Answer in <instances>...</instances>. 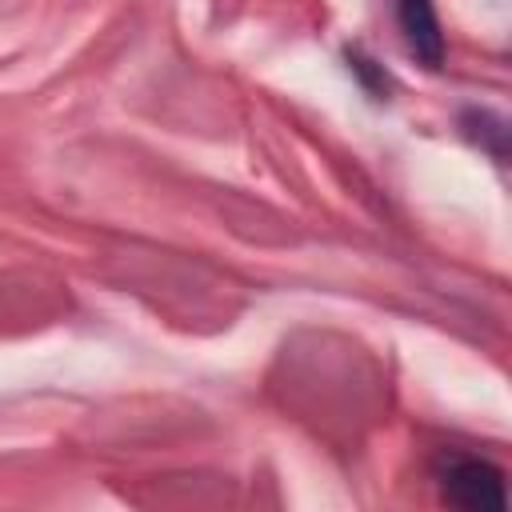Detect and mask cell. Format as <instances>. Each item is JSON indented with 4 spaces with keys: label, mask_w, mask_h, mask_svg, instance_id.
I'll use <instances>...</instances> for the list:
<instances>
[{
    "label": "cell",
    "mask_w": 512,
    "mask_h": 512,
    "mask_svg": "<svg viewBox=\"0 0 512 512\" xmlns=\"http://www.w3.org/2000/svg\"><path fill=\"white\" fill-rule=\"evenodd\" d=\"M432 476L440 484V496L468 512H504V472L480 456L468 452H440L432 464Z\"/></svg>",
    "instance_id": "obj_1"
},
{
    "label": "cell",
    "mask_w": 512,
    "mask_h": 512,
    "mask_svg": "<svg viewBox=\"0 0 512 512\" xmlns=\"http://www.w3.org/2000/svg\"><path fill=\"white\" fill-rule=\"evenodd\" d=\"M396 20H400V32H404L408 52L420 64L440 68V60H444V36H440V20H436L432 0H396Z\"/></svg>",
    "instance_id": "obj_2"
}]
</instances>
